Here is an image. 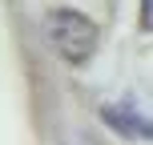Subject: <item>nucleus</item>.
Wrapping results in <instances>:
<instances>
[{
    "label": "nucleus",
    "instance_id": "1",
    "mask_svg": "<svg viewBox=\"0 0 153 145\" xmlns=\"http://www.w3.org/2000/svg\"><path fill=\"white\" fill-rule=\"evenodd\" d=\"M48 36H53L56 53L69 65H85L93 57V48H97V24L76 8H56L48 16Z\"/></svg>",
    "mask_w": 153,
    "mask_h": 145
}]
</instances>
